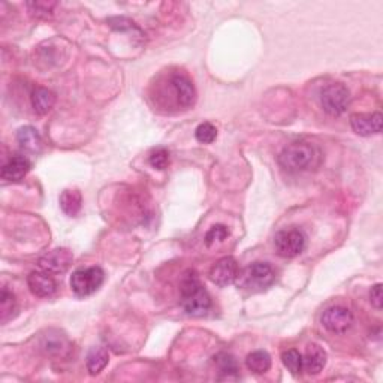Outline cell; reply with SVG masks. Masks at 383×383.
<instances>
[{
    "label": "cell",
    "instance_id": "18",
    "mask_svg": "<svg viewBox=\"0 0 383 383\" xmlns=\"http://www.w3.org/2000/svg\"><path fill=\"white\" fill-rule=\"evenodd\" d=\"M215 362L217 364L219 367V373L222 380H237L239 379V370H238V364L235 361V358L233 355L222 352L219 355L215 356Z\"/></svg>",
    "mask_w": 383,
    "mask_h": 383
},
{
    "label": "cell",
    "instance_id": "22",
    "mask_svg": "<svg viewBox=\"0 0 383 383\" xmlns=\"http://www.w3.org/2000/svg\"><path fill=\"white\" fill-rule=\"evenodd\" d=\"M282 362L284 367H286L293 376H298L302 371V355L295 351V349H289L284 351L282 353Z\"/></svg>",
    "mask_w": 383,
    "mask_h": 383
},
{
    "label": "cell",
    "instance_id": "15",
    "mask_svg": "<svg viewBox=\"0 0 383 383\" xmlns=\"http://www.w3.org/2000/svg\"><path fill=\"white\" fill-rule=\"evenodd\" d=\"M30 99H32V106L35 112L43 115V114H48L52 110V106L56 104V95L46 87H37L32 92Z\"/></svg>",
    "mask_w": 383,
    "mask_h": 383
},
{
    "label": "cell",
    "instance_id": "17",
    "mask_svg": "<svg viewBox=\"0 0 383 383\" xmlns=\"http://www.w3.org/2000/svg\"><path fill=\"white\" fill-rule=\"evenodd\" d=\"M60 207L65 215L75 217L83 207L81 192L77 189H66L60 195Z\"/></svg>",
    "mask_w": 383,
    "mask_h": 383
},
{
    "label": "cell",
    "instance_id": "20",
    "mask_svg": "<svg viewBox=\"0 0 383 383\" xmlns=\"http://www.w3.org/2000/svg\"><path fill=\"white\" fill-rule=\"evenodd\" d=\"M246 365L248 370L256 374H265L271 369V356L265 351H255L247 355Z\"/></svg>",
    "mask_w": 383,
    "mask_h": 383
},
{
    "label": "cell",
    "instance_id": "6",
    "mask_svg": "<svg viewBox=\"0 0 383 383\" xmlns=\"http://www.w3.org/2000/svg\"><path fill=\"white\" fill-rule=\"evenodd\" d=\"M274 246L279 256L291 259V257H295L304 252L307 237L299 229H284L275 234Z\"/></svg>",
    "mask_w": 383,
    "mask_h": 383
},
{
    "label": "cell",
    "instance_id": "10",
    "mask_svg": "<svg viewBox=\"0 0 383 383\" xmlns=\"http://www.w3.org/2000/svg\"><path fill=\"white\" fill-rule=\"evenodd\" d=\"M29 289L35 297L48 298L52 297L57 291V283L52 279V275L47 271H33L28 277Z\"/></svg>",
    "mask_w": 383,
    "mask_h": 383
},
{
    "label": "cell",
    "instance_id": "23",
    "mask_svg": "<svg viewBox=\"0 0 383 383\" xmlns=\"http://www.w3.org/2000/svg\"><path fill=\"white\" fill-rule=\"evenodd\" d=\"M148 162L155 169H157V171H164V169L169 166L171 156H169V151L165 147H157L150 153Z\"/></svg>",
    "mask_w": 383,
    "mask_h": 383
},
{
    "label": "cell",
    "instance_id": "13",
    "mask_svg": "<svg viewBox=\"0 0 383 383\" xmlns=\"http://www.w3.org/2000/svg\"><path fill=\"white\" fill-rule=\"evenodd\" d=\"M32 169V162L26 156H14L2 166V171H0V177L2 180L15 183L21 181L23 178L29 174Z\"/></svg>",
    "mask_w": 383,
    "mask_h": 383
},
{
    "label": "cell",
    "instance_id": "5",
    "mask_svg": "<svg viewBox=\"0 0 383 383\" xmlns=\"http://www.w3.org/2000/svg\"><path fill=\"white\" fill-rule=\"evenodd\" d=\"M320 104L326 114L338 117L342 115L347 106L351 104V93L347 90V87L338 83L328 84L324 87V90L320 92Z\"/></svg>",
    "mask_w": 383,
    "mask_h": 383
},
{
    "label": "cell",
    "instance_id": "19",
    "mask_svg": "<svg viewBox=\"0 0 383 383\" xmlns=\"http://www.w3.org/2000/svg\"><path fill=\"white\" fill-rule=\"evenodd\" d=\"M108 361H110L108 352H106L104 347H93V349L87 355V361H86L87 370L92 376H96V374H99L106 365H108Z\"/></svg>",
    "mask_w": 383,
    "mask_h": 383
},
{
    "label": "cell",
    "instance_id": "25",
    "mask_svg": "<svg viewBox=\"0 0 383 383\" xmlns=\"http://www.w3.org/2000/svg\"><path fill=\"white\" fill-rule=\"evenodd\" d=\"M56 6V2H28L30 15L37 17V19H48V17L52 15Z\"/></svg>",
    "mask_w": 383,
    "mask_h": 383
},
{
    "label": "cell",
    "instance_id": "26",
    "mask_svg": "<svg viewBox=\"0 0 383 383\" xmlns=\"http://www.w3.org/2000/svg\"><path fill=\"white\" fill-rule=\"evenodd\" d=\"M229 229L225 225H215L208 229V233L206 234V244L211 247L216 243H224L225 239L229 237Z\"/></svg>",
    "mask_w": 383,
    "mask_h": 383
},
{
    "label": "cell",
    "instance_id": "11",
    "mask_svg": "<svg viewBox=\"0 0 383 383\" xmlns=\"http://www.w3.org/2000/svg\"><path fill=\"white\" fill-rule=\"evenodd\" d=\"M382 114H352L351 115V126L361 137H371L380 133L382 130Z\"/></svg>",
    "mask_w": 383,
    "mask_h": 383
},
{
    "label": "cell",
    "instance_id": "2",
    "mask_svg": "<svg viewBox=\"0 0 383 383\" xmlns=\"http://www.w3.org/2000/svg\"><path fill=\"white\" fill-rule=\"evenodd\" d=\"M320 151L310 142L297 141L286 146L279 155V165L288 173H302L319 165Z\"/></svg>",
    "mask_w": 383,
    "mask_h": 383
},
{
    "label": "cell",
    "instance_id": "7",
    "mask_svg": "<svg viewBox=\"0 0 383 383\" xmlns=\"http://www.w3.org/2000/svg\"><path fill=\"white\" fill-rule=\"evenodd\" d=\"M353 324V315L349 308L343 306L329 307L322 315V325L326 331L333 334H343Z\"/></svg>",
    "mask_w": 383,
    "mask_h": 383
},
{
    "label": "cell",
    "instance_id": "27",
    "mask_svg": "<svg viewBox=\"0 0 383 383\" xmlns=\"http://www.w3.org/2000/svg\"><path fill=\"white\" fill-rule=\"evenodd\" d=\"M370 301L373 307H376L377 310H382V304H383V293H382V283L374 284L370 291Z\"/></svg>",
    "mask_w": 383,
    "mask_h": 383
},
{
    "label": "cell",
    "instance_id": "4",
    "mask_svg": "<svg viewBox=\"0 0 383 383\" xmlns=\"http://www.w3.org/2000/svg\"><path fill=\"white\" fill-rule=\"evenodd\" d=\"M105 280V273L101 266L79 268L70 275V289L79 298L90 297L99 289Z\"/></svg>",
    "mask_w": 383,
    "mask_h": 383
},
{
    "label": "cell",
    "instance_id": "1",
    "mask_svg": "<svg viewBox=\"0 0 383 383\" xmlns=\"http://www.w3.org/2000/svg\"><path fill=\"white\" fill-rule=\"evenodd\" d=\"M180 293H181V306L187 315L201 317V316H206L210 311L211 297L207 292V289L202 286L197 271L189 270L184 273L180 283Z\"/></svg>",
    "mask_w": 383,
    "mask_h": 383
},
{
    "label": "cell",
    "instance_id": "12",
    "mask_svg": "<svg viewBox=\"0 0 383 383\" xmlns=\"http://www.w3.org/2000/svg\"><path fill=\"white\" fill-rule=\"evenodd\" d=\"M171 87L175 93L178 105L183 108H190L197 101V90L189 78L183 74H174L171 77Z\"/></svg>",
    "mask_w": 383,
    "mask_h": 383
},
{
    "label": "cell",
    "instance_id": "3",
    "mask_svg": "<svg viewBox=\"0 0 383 383\" xmlns=\"http://www.w3.org/2000/svg\"><path fill=\"white\" fill-rule=\"evenodd\" d=\"M275 280V271L270 264L255 262L246 266L237 275L238 288L247 291H264L270 288Z\"/></svg>",
    "mask_w": 383,
    "mask_h": 383
},
{
    "label": "cell",
    "instance_id": "21",
    "mask_svg": "<svg viewBox=\"0 0 383 383\" xmlns=\"http://www.w3.org/2000/svg\"><path fill=\"white\" fill-rule=\"evenodd\" d=\"M15 310H17L15 295L8 288H3L2 293H0V316H2L3 324L8 322V320L14 316Z\"/></svg>",
    "mask_w": 383,
    "mask_h": 383
},
{
    "label": "cell",
    "instance_id": "9",
    "mask_svg": "<svg viewBox=\"0 0 383 383\" xmlns=\"http://www.w3.org/2000/svg\"><path fill=\"white\" fill-rule=\"evenodd\" d=\"M238 275V264L233 256L222 257L210 270V280L219 288L233 284Z\"/></svg>",
    "mask_w": 383,
    "mask_h": 383
},
{
    "label": "cell",
    "instance_id": "16",
    "mask_svg": "<svg viewBox=\"0 0 383 383\" xmlns=\"http://www.w3.org/2000/svg\"><path fill=\"white\" fill-rule=\"evenodd\" d=\"M17 141L20 147L29 153H39L42 147V138L38 130L32 126H24L17 132Z\"/></svg>",
    "mask_w": 383,
    "mask_h": 383
},
{
    "label": "cell",
    "instance_id": "8",
    "mask_svg": "<svg viewBox=\"0 0 383 383\" xmlns=\"http://www.w3.org/2000/svg\"><path fill=\"white\" fill-rule=\"evenodd\" d=\"M74 255L69 248H55L46 255H42L38 261L39 268L47 271L50 274H63L69 270V266L72 265Z\"/></svg>",
    "mask_w": 383,
    "mask_h": 383
},
{
    "label": "cell",
    "instance_id": "14",
    "mask_svg": "<svg viewBox=\"0 0 383 383\" xmlns=\"http://www.w3.org/2000/svg\"><path fill=\"white\" fill-rule=\"evenodd\" d=\"M326 365V352L319 344H308L302 355V371L307 374H319Z\"/></svg>",
    "mask_w": 383,
    "mask_h": 383
},
{
    "label": "cell",
    "instance_id": "24",
    "mask_svg": "<svg viewBox=\"0 0 383 383\" xmlns=\"http://www.w3.org/2000/svg\"><path fill=\"white\" fill-rule=\"evenodd\" d=\"M195 137H197L198 142H201V144H211V142H215L217 138V129L215 124L208 121L201 123L197 130H195Z\"/></svg>",
    "mask_w": 383,
    "mask_h": 383
}]
</instances>
